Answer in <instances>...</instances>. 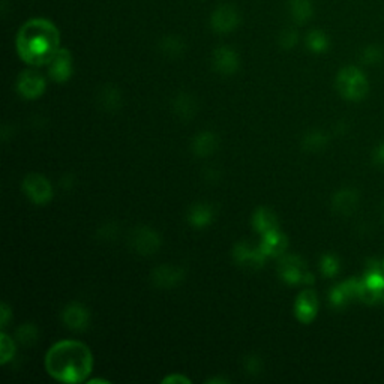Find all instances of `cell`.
Masks as SVG:
<instances>
[{"label":"cell","mask_w":384,"mask_h":384,"mask_svg":"<svg viewBox=\"0 0 384 384\" xmlns=\"http://www.w3.org/2000/svg\"><path fill=\"white\" fill-rule=\"evenodd\" d=\"M45 370L58 381L83 383L93 370L92 351L80 341H60L48 350Z\"/></svg>","instance_id":"cell-1"},{"label":"cell","mask_w":384,"mask_h":384,"mask_svg":"<svg viewBox=\"0 0 384 384\" xmlns=\"http://www.w3.org/2000/svg\"><path fill=\"white\" fill-rule=\"evenodd\" d=\"M60 34L51 21L45 19L29 20L17 35V51L20 58L32 67L50 63L60 48Z\"/></svg>","instance_id":"cell-2"},{"label":"cell","mask_w":384,"mask_h":384,"mask_svg":"<svg viewBox=\"0 0 384 384\" xmlns=\"http://www.w3.org/2000/svg\"><path fill=\"white\" fill-rule=\"evenodd\" d=\"M336 87L346 99L359 101L368 93V80L360 69L347 67L341 69L336 77Z\"/></svg>","instance_id":"cell-3"},{"label":"cell","mask_w":384,"mask_h":384,"mask_svg":"<svg viewBox=\"0 0 384 384\" xmlns=\"http://www.w3.org/2000/svg\"><path fill=\"white\" fill-rule=\"evenodd\" d=\"M23 191L32 203L44 206L51 202L53 187L43 174L30 173L23 180Z\"/></svg>","instance_id":"cell-4"},{"label":"cell","mask_w":384,"mask_h":384,"mask_svg":"<svg viewBox=\"0 0 384 384\" xmlns=\"http://www.w3.org/2000/svg\"><path fill=\"white\" fill-rule=\"evenodd\" d=\"M161 243H163L161 236L150 227L141 226V227H135L131 231L130 245L132 250L140 255H146V257L147 255H154L155 252L159 251Z\"/></svg>","instance_id":"cell-5"},{"label":"cell","mask_w":384,"mask_h":384,"mask_svg":"<svg viewBox=\"0 0 384 384\" xmlns=\"http://www.w3.org/2000/svg\"><path fill=\"white\" fill-rule=\"evenodd\" d=\"M278 272L283 281H285L287 284L314 281L307 272L305 264H303V261L299 257H296V255H284V257L279 260Z\"/></svg>","instance_id":"cell-6"},{"label":"cell","mask_w":384,"mask_h":384,"mask_svg":"<svg viewBox=\"0 0 384 384\" xmlns=\"http://www.w3.org/2000/svg\"><path fill=\"white\" fill-rule=\"evenodd\" d=\"M17 92L24 99H38L45 92V78L36 71H23L17 78Z\"/></svg>","instance_id":"cell-7"},{"label":"cell","mask_w":384,"mask_h":384,"mask_svg":"<svg viewBox=\"0 0 384 384\" xmlns=\"http://www.w3.org/2000/svg\"><path fill=\"white\" fill-rule=\"evenodd\" d=\"M185 279V269L178 266H168V264H161L158 266L150 275V281L155 287L168 290L179 285Z\"/></svg>","instance_id":"cell-8"},{"label":"cell","mask_w":384,"mask_h":384,"mask_svg":"<svg viewBox=\"0 0 384 384\" xmlns=\"http://www.w3.org/2000/svg\"><path fill=\"white\" fill-rule=\"evenodd\" d=\"M62 320L68 329L74 332H83L91 323V312L78 302H72L62 312Z\"/></svg>","instance_id":"cell-9"},{"label":"cell","mask_w":384,"mask_h":384,"mask_svg":"<svg viewBox=\"0 0 384 384\" xmlns=\"http://www.w3.org/2000/svg\"><path fill=\"white\" fill-rule=\"evenodd\" d=\"M212 67L221 75H233L240 67L237 53L231 47H219L212 54Z\"/></svg>","instance_id":"cell-10"},{"label":"cell","mask_w":384,"mask_h":384,"mask_svg":"<svg viewBox=\"0 0 384 384\" xmlns=\"http://www.w3.org/2000/svg\"><path fill=\"white\" fill-rule=\"evenodd\" d=\"M233 259L239 264V266L246 267L250 270L260 269L264 260H266V255L263 254V251L259 248L251 246L248 242H240L235 246L233 250Z\"/></svg>","instance_id":"cell-11"},{"label":"cell","mask_w":384,"mask_h":384,"mask_svg":"<svg viewBox=\"0 0 384 384\" xmlns=\"http://www.w3.org/2000/svg\"><path fill=\"white\" fill-rule=\"evenodd\" d=\"M48 75L56 83H65L72 75V54L67 48L54 54V58L48 63Z\"/></svg>","instance_id":"cell-12"},{"label":"cell","mask_w":384,"mask_h":384,"mask_svg":"<svg viewBox=\"0 0 384 384\" xmlns=\"http://www.w3.org/2000/svg\"><path fill=\"white\" fill-rule=\"evenodd\" d=\"M240 23V15L233 6L222 5L215 10L211 17V26L218 34H228L233 32Z\"/></svg>","instance_id":"cell-13"},{"label":"cell","mask_w":384,"mask_h":384,"mask_svg":"<svg viewBox=\"0 0 384 384\" xmlns=\"http://www.w3.org/2000/svg\"><path fill=\"white\" fill-rule=\"evenodd\" d=\"M317 309H318V300L315 291L309 290V288L308 290H303L298 296V300H296V305H294L296 317H298L299 322L308 324L315 318Z\"/></svg>","instance_id":"cell-14"},{"label":"cell","mask_w":384,"mask_h":384,"mask_svg":"<svg viewBox=\"0 0 384 384\" xmlns=\"http://www.w3.org/2000/svg\"><path fill=\"white\" fill-rule=\"evenodd\" d=\"M359 298L366 302H375L384 299V276L379 272L368 274L365 281L360 283Z\"/></svg>","instance_id":"cell-15"},{"label":"cell","mask_w":384,"mask_h":384,"mask_svg":"<svg viewBox=\"0 0 384 384\" xmlns=\"http://www.w3.org/2000/svg\"><path fill=\"white\" fill-rule=\"evenodd\" d=\"M171 110L179 119L188 122V120L195 117L198 111V102L194 95L188 92H179L171 99Z\"/></svg>","instance_id":"cell-16"},{"label":"cell","mask_w":384,"mask_h":384,"mask_svg":"<svg viewBox=\"0 0 384 384\" xmlns=\"http://www.w3.org/2000/svg\"><path fill=\"white\" fill-rule=\"evenodd\" d=\"M96 102L101 110L107 111V113H115L122 108V92L115 84H106L96 95Z\"/></svg>","instance_id":"cell-17"},{"label":"cell","mask_w":384,"mask_h":384,"mask_svg":"<svg viewBox=\"0 0 384 384\" xmlns=\"http://www.w3.org/2000/svg\"><path fill=\"white\" fill-rule=\"evenodd\" d=\"M219 147V139L218 135L213 134L212 131H202L197 134L194 140H192V152L198 158H207L213 155Z\"/></svg>","instance_id":"cell-18"},{"label":"cell","mask_w":384,"mask_h":384,"mask_svg":"<svg viewBox=\"0 0 384 384\" xmlns=\"http://www.w3.org/2000/svg\"><path fill=\"white\" fill-rule=\"evenodd\" d=\"M288 246L287 237L279 230H272L269 233L263 235V242L260 250L266 257H279L283 255Z\"/></svg>","instance_id":"cell-19"},{"label":"cell","mask_w":384,"mask_h":384,"mask_svg":"<svg viewBox=\"0 0 384 384\" xmlns=\"http://www.w3.org/2000/svg\"><path fill=\"white\" fill-rule=\"evenodd\" d=\"M213 218H215V211L209 203L192 204L187 213V219L189 226L195 227L198 230L211 226L213 222Z\"/></svg>","instance_id":"cell-20"},{"label":"cell","mask_w":384,"mask_h":384,"mask_svg":"<svg viewBox=\"0 0 384 384\" xmlns=\"http://www.w3.org/2000/svg\"><path fill=\"white\" fill-rule=\"evenodd\" d=\"M252 226L261 235H266L272 230H278L276 215L267 207H259L252 215Z\"/></svg>","instance_id":"cell-21"},{"label":"cell","mask_w":384,"mask_h":384,"mask_svg":"<svg viewBox=\"0 0 384 384\" xmlns=\"http://www.w3.org/2000/svg\"><path fill=\"white\" fill-rule=\"evenodd\" d=\"M359 290H360V283L353 281V279L346 281L339 287H335V290L331 293L332 305H335V307L346 305V303L353 298V296H357L359 298Z\"/></svg>","instance_id":"cell-22"},{"label":"cell","mask_w":384,"mask_h":384,"mask_svg":"<svg viewBox=\"0 0 384 384\" xmlns=\"http://www.w3.org/2000/svg\"><path fill=\"white\" fill-rule=\"evenodd\" d=\"M288 11L296 23L305 24L314 15V5H312V0H290Z\"/></svg>","instance_id":"cell-23"},{"label":"cell","mask_w":384,"mask_h":384,"mask_svg":"<svg viewBox=\"0 0 384 384\" xmlns=\"http://www.w3.org/2000/svg\"><path fill=\"white\" fill-rule=\"evenodd\" d=\"M187 50V45L183 43V39L179 36H164L159 41V51H161L168 59H179Z\"/></svg>","instance_id":"cell-24"},{"label":"cell","mask_w":384,"mask_h":384,"mask_svg":"<svg viewBox=\"0 0 384 384\" xmlns=\"http://www.w3.org/2000/svg\"><path fill=\"white\" fill-rule=\"evenodd\" d=\"M357 203V195L355 191L351 189H342L339 192H336L333 197V207L335 211H338L344 215L350 213L356 207Z\"/></svg>","instance_id":"cell-25"},{"label":"cell","mask_w":384,"mask_h":384,"mask_svg":"<svg viewBox=\"0 0 384 384\" xmlns=\"http://www.w3.org/2000/svg\"><path fill=\"white\" fill-rule=\"evenodd\" d=\"M305 43L309 50L317 54L324 53V51H327V48H329V38H327V35L323 30H318V29L309 32V34L307 35Z\"/></svg>","instance_id":"cell-26"},{"label":"cell","mask_w":384,"mask_h":384,"mask_svg":"<svg viewBox=\"0 0 384 384\" xmlns=\"http://www.w3.org/2000/svg\"><path fill=\"white\" fill-rule=\"evenodd\" d=\"M327 143V137L322 131H309L302 140V146L308 152L322 150Z\"/></svg>","instance_id":"cell-27"},{"label":"cell","mask_w":384,"mask_h":384,"mask_svg":"<svg viewBox=\"0 0 384 384\" xmlns=\"http://www.w3.org/2000/svg\"><path fill=\"white\" fill-rule=\"evenodd\" d=\"M17 339L23 346H32L38 339V329L34 324H23L17 329Z\"/></svg>","instance_id":"cell-28"},{"label":"cell","mask_w":384,"mask_h":384,"mask_svg":"<svg viewBox=\"0 0 384 384\" xmlns=\"http://www.w3.org/2000/svg\"><path fill=\"white\" fill-rule=\"evenodd\" d=\"M0 353H2V363H8L15 355V344L14 341L8 336L6 333H2V338H0Z\"/></svg>","instance_id":"cell-29"},{"label":"cell","mask_w":384,"mask_h":384,"mask_svg":"<svg viewBox=\"0 0 384 384\" xmlns=\"http://www.w3.org/2000/svg\"><path fill=\"white\" fill-rule=\"evenodd\" d=\"M298 41L299 35L294 29H285L281 32V35H279V45L285 48V50H290V48L298 44Z\"/></svg>","instance_id":"cell-30"},{"label":"cell","mask_w":384,"mask_h":384,"mask_svg":"<svg viewBox=\"0 0 384 384\" xmlns=\"http://www.w3.org/2000/svg\"><path fill=\"white\" fill-rule=\"evenodd\" d=\"M362 59L365 63H370V65H372V63H379L383 59V50L377 45L366 47L362 53Z\"/></svg>","instance_id":"cell-31"},{"label":"cell","mask_w":384,"mask_h":384,"mask_svg":"<svg viewBox=\"0 0 384 384\" xmlns=\"http://www.w3.org/2000/svg\"><path fill=\"white\" fill-rule=\"evenodd\" d=\"M339 264L333 255H324L322 260V272L326 276H333L338 274Z\"/></svg>","instance_id":"cell-32"},{"label":"cell","mask_w":384,"mask_h":384,"mask_svg":"<svg viewBox=\"0 0 384 384\" xmlns=\"http://www.w3.org/2000/svg\"><path fill=\"white\" fill-rule=\"evenodd\" d=\"M245 370L248 374H251V375H255V374H259L261 370H263V362H261V359L259 356H255V355H250L246 359H245Z\"/></svg>","instance_id":"cell-33"},{"label":"cell","mask_w":384,"mask_h":384,"mask_svg":"<svg viewBox=\"0 0 384 384\" xmlns=\"http://www.w3.org/2000/svg\"><path fill=\"white\" fill-rule=\"evenodd\" d=\"M98 235L104 239V240H113L116 236H117V227L116 226H113V224L111 222H108V224H106V226L104 227H101L99 230H98Z\"/></svg>","instance_id":"cell-34"},{"label":"cell","mask_w":384,"mask_h":384,"mask_svg":"<svg viewBox=\"0 0 384 384\" xmlns=\"http://www.w3.org/2000/svg\"><path fill=\"white\" fill-rule=\"evenodd\" d=\"M164 383H189V379L183 377V375H170V377L164 379Z\"/></svg>","instance_id":"cell-35"},{"label":"cell","mask_w":384,"mask_h":384,"mask_svg":"<svg viewBox=\"0 0 384 384\" xmlns=\"http://www.w3.org/2000/svg\"><path fill=\"white\" fill-rule=\"evenodd\" d=\"M8 318H10V308H8L6 303L2 305V327L8 326Z\"/></svg>","instance_id":"cell-36"},{"label":"cell","mask_w":384,"mask_h":384,"mask_svg":"<svg viewBox=\"0 0 384 384\" xmlns=\"http://www.w3.org/2000/svg\"><path fill=\"white\" fill-rule=\"evenodd\" d=\"M375 159H377L379 164H384V144H381L377 149V156H375Z\"/></svg>","instance_id":"cell-37"},{"label":"cell","mask_w":384,"mask_h":384,"mask_svg":"<svg viewBox=\"0 0 384 384\" xmlns=\"http://www.w3.org/2000/svg\"><path fill=\"white\" fill-rule=\"evenodd\" d=\"M383 269H384V261H383Z\"/></svg>","instance_id":"cell-38"}]
</instances>
